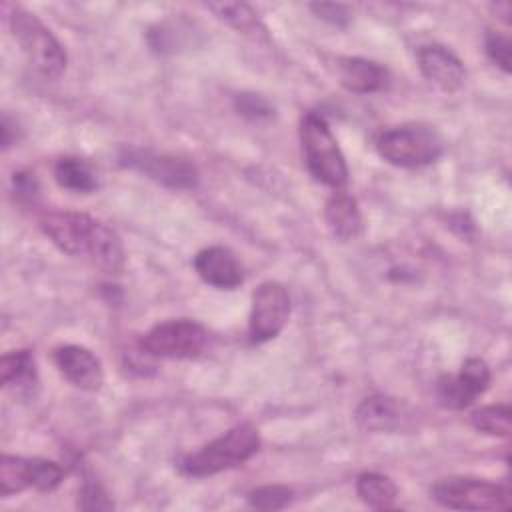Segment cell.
Returning a JSON list of instances; mask_svg holds the SVG:
<instances>
[{"instance_id": "6", "label": "cell", "mask_w": 512, "mask_h": 512, "mask_svg": "<svg viewBox=\"0 0 512 512\" xmlns=\"http://www.w3.org/2000/svg\"><path fill=\"white\" fill-rule=\"evenodd\" d=\"M432 498L452 510H496L504 512L512 506L510 488L484 478L450 476L432 486Z\"/></svg>"}, {"instance_id": "29", "label": "cell", "mask_w": 512, "mask_h": 512, "mask_svg": "<svg viewBox=\"0 0 512 512\" xmlns=\"http://www.w3.org/2000/svg\"><path fill=\"white\" fill-rule=\"evenodd\" d=\"M16 120H10L8 114L2 116V148H10L12 144H16Z\"/></svg>"}, {"instance_id": "14", "label": "cell", "mask_w": 512, "mask_h": 512, "mask_svg": "<svg viewBox=\"0 0 512 512\" xmlns=\"http://www.w3.org/2000/svg\"><path fill=\"white\" fill-rule=\"evenodd\" d=\"M196 274L218 290H234L244 282V272L232 250L224 246L202 248L194 256Z\"/></svg>"}, {"instance_id": "17", "label": "cell", "mask_w": 512, "mask_h": 512, "mask_svg": "<svg viewBox=\"0 0 512 512\" xmlns=\"http://www.w3.org/2000/svg\"><path fill=\"white\" fill-rule=\"evenodd\" d=\"M326 224L338 240H352L362 232V214L356 200L350 194L338 190L324 210Z\"/></svg>"}, {"instance_id": "16", "label": "cell", "mask_w": 512, "mask_h": 512, "mask_svg": "<svg viewBox=\"0 0 512 512\" xmlns=\"http://www.w3.org/2000/svg\"><path fill=\"white\" fill-rule=\"evenodd\" d=\"M358 426L368 432H392L402 424V406L388 396L364 398L354 414Z\"/></svg>"}, {"instance_id": "24", "label": "cell", "mask_w": 512, "mask_h": 512, "mask_svg": "<svg viewBox=\"0 0 512 512\" xmlns=\"http://www.w3.org/2000/svg\"><path fill=\"white\" fill-rule=\"evenodd\" d=\"M484 50L488 54V58L500 66L504 72H510V56H512V44H510V38L500 34V32H494V30H488L486 36H484Z\"/></svg>"}, {"instance_id": "23", "label": "cell", "mask_w": 512, "mask_h": 512, "mask_svg": "<svg viewBox=\"0 0 512 512\" xmlns=\"http://www.w3.org/2000/svg\"><path fill=\"white\" fill-rule=\"evenodd\" d=\"M294 492L288 486L266 484L258 486L248 494V504L258 510H282L292 502Z\"/></svg>"}, {"instance_id": "15", "label": "cell", "mask_w": 512, "mask_h": 512, "mask_svg": "<svg viewBox=\"0 0 512 512\" xmlns=\"http://www.w3.org/2000/svg\"><path fill=\"white\" fill-rule=\"evenodd\" d=\"M336 70H338L340 84L350 92H358V94L384 90L390 80V74L382 64L368 58H358V56L338 58Z\"/></svg>"}, {"instance_id": "5", "label": "cell", "mask_w": 512, "mask_h": 512, "mask_svg": "<svg viewBox=\"0 0 512 512\" xmlns=\"http://www.w3.org/2000/svg\"><path fill=\"white\" fill-rule=\"evenodd\" d=\"M376 150L392 166L420 168L442 156L444 140L434 126L402 124L384 130L376 140Z\"/></svg>"}, {"instance_id": "7", "label": "cell", "mask_w": 512, "mask_h": 512, "mask_svg": "<svg viewBox=\"0 0 512 512\" xmlns=\"http://www.w3.org/2000/svg\"><path fill=\"white\" fill-rule=\"evenodd\" d=\"M206 344L208 330L190 318L160 322L140 338V348L148 356L172 360L196 358L204 352Z\"/></svg>"}, {"instance_id": "22", "label": "cell", "mask_w": 512, "mask_h": 512, "mask_svg": "<svg viewBox=\"0 0 512 512\" xmlns=\"http://www.w3.org/2000/svg\"><path fill=\"white\" fill-rule=\"evenodd\" d=\"M470 422L478 432L490 436H508L512 426V412L508 404H492L476 410L470 416Z\"/></svg>"}, {"instance_id": "9", "label": "cell", "mask_w": 512, "mask_h": 512, "mask_svg": "<svg viewBox=\"0 0 512 512\" xmlns=\"http://www.w3.org/2000/svg\"><path fill=\"white\" fill-rule=\"evenodd\" d=\"M290 316V294L274 280L262 282L252 294V308L248 318V336L254 344L276 338Z\"/></svg>"}, {"instance_id": "11", "label": "cell", "mask_w": 512, "mask_h": 512, "mask_svg": "<svg viewBox=\"0 0 512 512\" xmlns=\"http://www.w3.org/2000/svg\"><path fill=\"white\" fill-rule=\"evenodd\" d=\"M126 164L130 168H136L150 180L164 184L168 188L176 190H188L198 184V170L192 162L178 158V156H166V154H152V152H128Z\"/></svg>"}, {"instance_id": "1", "label": "cell", "mask_w": 512, "mask_h": 512, "mask_svg": "<svg viewBox=\"0 0 512 512\" xmlns=\"http://www.w3.org/2000/svg\"><path fill=\"white\" fill-rule=\"evenodd\" d=\"M40 228L58 250L106 274H120L126 266L124 244L116 230L90 214L48 212L40 218Z\"/></svg>"}, {"instance_id": "26", "label": "cell", "mask_w": 512, "mask_h": 512, "mask_svg": "<svg viewBox=\"0 0 512 512\" xmlns=\"http://www.w3.org/2000/svg\"><path fill=\"white\" fill-rule=\"evenodd\" d=\"M78 506L82 510H112L114 502L98 482L86 480L78 492Z\"/></svg>"}, {"instance_id": "2", "label": "cell", "mask_w": 512, "mask_h": 512, "mask_svg": "<svg viewBox=\"0 0 512 512\" xmlns=\"http://www.w3.org/2000/svg\"><path fill=\"white\" fill-rule=\"evenodd\" d=\"M260 450L258 428L250 422H240L204 444L200 450L188 454L180 468L184 474L194 478L214 476L218 472L242 466Z\"/></svg>"}, {"instance_id": "8", "label": "cell", "mask_w": 512, "mask_h": 512, "mask_svg": "<svg viewBox=\"0 0 512 512\" xmlns=\"http://www.w3.org/2000/svg\"><path fill=\"white\" fill-rule=\"evenodd\" d=\"M64 480L60 464L42 458H24L4 454L0 460V494L4 498L18 494L26 488L52 492Z\"/></svg>"}, {"instance_id": "4", "label": "cell", "mask_w": 512, "mask_h": 512, "mask_svg": "<svg viewBox=\"0 0 512 512\" xmlns=\"http://www.w3.org/2000/svg\"><path fill=\"white\" fill-rule=\"evenodd\" d=\"M8 24L20 50L38 74L56 80L66 70L68 56L64 46L36 14L24 8H14L8 16Z\"/></svg>"}, {"instance_id": "3", "label": "cell", "mask_w": 512, "mask_h": 512, "mask_svg": "<svg viewBox=\"0 0 512 512\" xmlns=\"http://www.w3.org/2000/svg\"><path fill=\"white\" fill-rule=\"evenodd\" d=\"M300 144L308 172L324 186L342 190L348 182L346 158L324 116L306 112L300 120Z\"/></svg>"}, {"instance_id": "21", "label": "cell", "mask_w": 512, "mask_h": 512, "mask_svg": "<svg viewBox=\"0 0 512 512\" xmlns=\"http://www.w3.org/2000/svg\"><path fill=\"white\" fill-rule=\"evenodd\" d=\"M208 10H212L216 18L230 24L238 32L254 34L262 28L258 14L244 2H212L208 4Z\"/></svg>"}, {"instance_id": "28", "label": "cell", "mask_w": 512, "mask_h": 512, "mask_svg": "<svg viewBox=\"0 0 512 512\" xmlns=\"http://www.w3.org/2000/svg\"><path fill=\"white\" fill-rule=\"evenodd\" d=\"M14 190L20 200H34L38 196V182L34 174H14Z\"/></svg>"}, {"instance_id": "20", "label": "cell", "mask_w": 512, "mask_h": 512, "mask_svg": "<svg viewBox=\"0 0 512 512\" xmlns=\"http://www.w3.org/2000/svg\"><path fill=\"white\" fill-rule=\"evenodd\" d=\"M356 494L366 506H370L374 510H384V508H390L396 502L398 488L384 474L362 472L356 478Z\"/></svg>"}, {"instance_id": "19", "label": "cell", "mask_w": 512, "mask_h": 512, "mask_svg": "<svg viewBox=\"0 0 512 512\" xmlns=\"http://www.w3.org/2000/svg\"><path fill=\"white\" fill-rule=\"evenodd\" d=\"M54 180L58 182L60 188H66L78 194H88L98 188V180L90 164L72 156L60 158L54 164Z\"/></svg>"}, {"instance_id": "18", "label": "cell", "mask_w": 512, "mask_h": 512, "mask_svg": "<svg viewBox=\"0 0 512 512\" xmlns=\"http://www.w3.org/2000/svg\"><path fill=\"white\" fill-rule=\"evenodd\" d=\"M36 362L30 350H12L0 358V382L4 388L28 390L36 384Z\"/></svg>"}, {"instance_id": "13", "label": "cell", "mask_w": 512, "mask_h": 512, "mask_svg": "<svg viewBox=\"0 0 512 512\" xmlns=\"http://www.w3.org/2000/svg\"><path fill=\"white\" fill-rule=\"evenodd\" d=\"M418 66L426 80L444 92H456L466 78L462 60L440 44H426L418 50Z\"/></svg>"}, {"instance_id": "10", "label": "cell", "mask_w": 512, "mask_h": 512, "mask_svg": "<svg viewBox=\"0 0 512 512\" xmlns=\"http://www.w3.org/2000/svg\"><path fill=\"white\" fill-rule=\"evenodd\" d=\"M492 374L482 358H468L460 372L454 376H442L436 384V394L442 406L452 410L468 408L490 386Z\"/></svg>"}, {"instance_id": "12", "label": "cell", "mask_w": 512, "mask_h": 512, "mask_svg": "<svg viewBox=\"0 0 512 512\" xmlns=\"http://www.w3.org/2000/svg\"><path fill=\"white\" fill-rule=\"evenodd\" d=\"M54 364L76 388L96 392L104 384V370L98 356L78 344H64L54 350Z\"/></svg>"}, {"instance_id": "25", "label": "cell", "mask_w": 512, "mask_h": 512, "mask_svg": "<svg viewBox=\"0 0 512 512\" xmlns=\"http://www.w3.org/2000/svg\"><path fill=\"white\" fill-rule=\"evenodd\" d=\"M234 108L238 114L252 118V120H260V118H270L274 114L272 104L260 96V94H250V92H242L236 94L234 98Z\"/></svg>"}, {"instance_id": "27", "label": "cell", "mask_w": 512, "mask_h": 512, "mask_svg": "<svg viewBox=\"0 0 512 512\" xmlns=\"http://www.w3.org/2000/svg\"><path fill=\"white\" fill-rule=\"evenodd\" d=\"M310 10L330 22L332 26H338V28H344L348 26V22L352 20V12L346 4H336V2H316V4H310Z\"/></svg>"}]
</instances>
